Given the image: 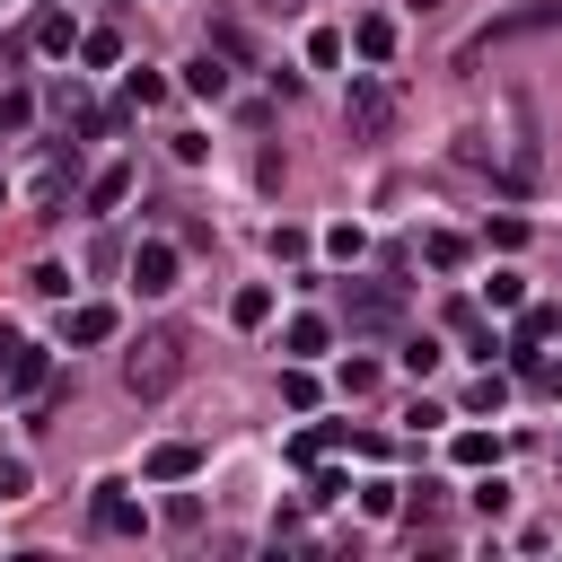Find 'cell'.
<instances>
[{
    "instance_id": "34",
    "label": "cell",
    "mask_w": 562,
    "mask_h": 562,
    "mask_svg": "<svg viewBox=\"0 0 562 562\" xmlns=\"http://www.w3.org/2000/svg\"><path fill=\"white\" fill-rule=\"evenodd\" d=\"M474 509H483V518H501V509H509V483H501V474H483V483H474Z\"/></svg>"
},
{
    "instance_id": "7",
    "label": "cell",
    "mask_w": 562,
    "mask_h": 562,
    "mask_svg": "<svg viewBox=\"0 0 562 562\" xmlns=\"http://www.w3.org/2000/svg\"><path fill=\"white\" fill-rule=\"evenodd\" d=\"M536 26H562V0H536V9H501L474 44H465V61H483L492 44H509V35H536Z\"/></svg>"
},
{
    "instance_id": "10",
    "label": "cell",
    "mask_w": 562,
    "mask_h": 562,
    "mask_svg": "<svg viewBox=\"0 0 562 562\" xmlns=\"http://www.w3.org/2000/svg\"><path fill=\"white\" fill-rule=\"evenodd\" d=\"M70 184H79V149H61V140H53V149H44V167H35V176H26V193H35V202H44V211H53V202H61V193H70Z\"/></svg>"
},
{
    "instance_id": "12",
    "label": "cell",
    "mask_w": 562,
    "mask_h": 562,
    "mask_svg": "<svg viewBox=\"0 0 562 562\" xmlns=\"http://www.w3.org/2000/svg\"><path fill=\"white\" fill-rule=\"evenodd\" d=\"M351 53L360 61H395V18H351Z\"/></svg>"
},
{
    "instance_id": "40",
    "label": "cell",
    "mask_w": 562,
    "mask_h": 562,
    "mask_svg": "<svg viewBox=\"0 0 562 562\" xmlns=\"http://www.w3.org/2000/svg\"><path fill=\"white\" fill-rule=\"evenodd\" d=\"M553 334H562V325H553Z\"/></svg>"
},
{
    "instance_id": "20",
    "label": "cell",
    "mask_w": 562,
    "mask_h": 562,
    "mask_svg": "<svg viewBox=\"0 0 562 562\" xmlns=\"http://www.w3.org/2000/svg\"><path fill=\"white\" fill-rule=\"evenodd\" d=\"M422 255H430L439 272H457V263H465V237H457V228H430V237H422Z\"/></svg>"
},
{
    "instance_id": "26",
    "label": "cell",
    "mask_w": 562,
    "mask_h": 562,
    "mask_svg": "<svg viewBox=\"0 0 562 562\" xmlns=\"http://www.w3.org/2000/svg\"><path fill=\"white\" fill-rule=\"evenodd\" d=\"M281 404H290V413H316V378H307V369H281Z\"/></svg>"
},
{
    "instance_id": "35",
    "label": "cell",
    "mask_w": 562,
    "mask_h": 562,
    "mask_svg": "<svg viewBox=\"0 0 562 562\" xmlns=\"http://www.w3.org/2000/svg\"><path fill=\"white\" fill-rule=\"evenodd\" d=\"M26 281H35V290H44V299H70V272H61V263H35V272H26Z\"/></svg>"
},
{
    "instance_id": "5",
    "label": "cell",
    "mask_w": 562,
    "mask_h": 562,
    "mask_svg": "<svg viewBox=\"0 0 562 562\" xmlns=\"http://www.w3.org/2000/svg\"><path fill=\"white\" fill-rule=\"evenodd\" d=\"M176 272H184V255H176L167 237H140V246H132V290H140V299H167Z\"/></svg>"
},
{
    "instance_id": "25",
    "label": "cell",
    "mask_w": 562,
    "mask_h": 562,
    "mask_svg": "<svg viewBox=\"0 0 562 562\" xmlns=\"http://www.w3.org/2000/svg\"><path fill=\"white\" fill-rule=\"evenodd\" d=\"M325 255H334V263H360V255H369V237L342 220V228H325Z\"/></svg>"
},
{
    "instance_id": "32",
    "label": "cell",
    "mask_w": 562,
    "mask_h": 562,
    "mask_svg": "<svg viewBox=\"0 0 562 562\" xmlns=\"http://www.w3.org/2000/svg\"><path fill=\"white\" fill-rule=\"evenodd\" d=\"M483 237H492V246H501V255H509V246H527V220H518V211H501V220H492V228H483Z\"/></svg>"
},
{
    "instance_id": "33",
    "label": "cell",
    "mask_w": 562,
    "mask_h": 562,
    "mask_svg": "<svg viewBox=\"0 0 562 562\" xmlns=\"http://www.w3.org/2000/svg\"><path fill=\"white\" fill-rule=\"evenodd\" d=\"M299 255H307V228L281 220V228H272V263H299Z\"/></svg>"
},
{
    "instance_id": "4",
    "label": "cell",
    "mask_w": 562,
    "mask_h": 562,
    "mask_svg": "<svg viewBox=\"0 0 562 562\" xmlns=\"http://www.w3.org/2000/svg\"><path fill=\"white\" fill-rule=\"evenodd\" d=\"M53 386V351L44 342H0V395H44Z\"/></svg>"
},
{
    "instance_id": "19",
    "label": "cell",
    "mask_w": 562,
    "mask_h": 562,
    "mask_svg": "<svg viewBox=\"0 0 562 562\" xmlns=\"http://www.w3.org/2000/svg\"><path fill=\"white\" fill-rule=\"evenodd\" d=\"M79 61H88V70H114V61H123V35H114V26L79 35Z\"/></svg>"
},
{
    "instance_id": "13",
    "label": "cell",
    "mask_w": 562,
    "mask_h": 562,
    "mask_svg": "<svg viewBox=\"0 0 562 562\" xmlns=\"http://www.w3.org/2000/svg\"><path fill=\"white\" fill-rule=\"evenodd\" d=\"M184 88L220 105V97H228V53H193V61H184Z\"/></svg>"
},
{
    "instance_id": "23",
    "label": "cell",
    "mask_w": 562,
    "mask_h": 562,
    "mask_svg": "<svg viewBox=\"0 0 562 562\" xmlns=\"http://www.w3.org/2000/svg\"><path fill=\"white\" fill-rule=\"evenodd\" d=\"M123 105H167V79H158V70H132V79H123Z\"/></svg>"
},
{
    "instance_id": "39",
    "label": "cell",
    "mask_w": 562,
    "mask_h": 562,
    "mask_svg": "<svg viewBox=\"0 0 562 562\" xmlns=\"http://www.w3.org/2000/svg\"><path fill=\"white\" fill-rule=\"evenodd\" d=\"M0 202H9V184H0Z\"/></svg>"
},
{
    "instance_id": "21",
    "label": "cell",
    "mask_w": 562,
    "mask_h": 562,
    "mask_svg": "<svg viewBox=\"0 0 562 562\" xmlns=\"http://www.w3.org/2000/svg\"><path fill=\"white\" fill-rule=\"evenodd\" d=\"M448 334H457V342H474V351H492V334H483V307H465V299L448 307Z\"/></svg>"
},
{
    "instance_id": "27",
    "label": "cell",
    "mask_w": 562,
    "mask_h": 562,
    "mask_svg": "<svg viewBox=\"0 0 562 562\" xmlns=\"http://www.w3.org/2000/svg\"><path fill=\"white\" fill-rule=\"evenodd\" d=\"M492 307L518 316V307H527V281H518V272H492Z\"/></svg>"
},
{
    "instance_id": "15",
    "label": "cell",
    "mask_w": 562,
    "mask_h": 562,
    "mask_svg": "<svg viewBox=\"0 0 562 562\" xmlns=\"http://www.w3.org/2000/svg\"><path fill=\"white\" fill-rule=\"evenodd\" d=\"M70 44H79L70 9H35V53H70Z\"/></svg>"
},
{
    "instance_id": "6",
    "label": "cell",
    "mask_w": 562,
    "mask_h": 562,
    "mask_svg": "<svg viewBox=\"0 0 562 562\" xmlns=\"http://www.w3.org/2000/svg\"><path fill=\"white\" fill-rule=\"evenodd\" d=\"M88 527H97V536H140V527H149V509L132 501V483H97V501H88Z\"/></svg>"
},
{
    "instance_id": "16",
    "label": "cell",
    "mask_w": 562,
    "mask_h": 562,
    "mask_svg": "<svg viewBox=\"0 0 562 562\" xmlns=\"http://www.w3.org/2000/svg\"><path fill=\"white\" fill-rule=\"evenodd\" d=\"M448 457H457L465 474H483V465L501 457V439H492V430H457V439H448Z\"/></svg>"
},
{
    "instance_id": "28",
    "label": "cell",
    "mask_w": 562,
    "mask_h": 562,
    "mask_svg": "<svg viewBox=\"0 0 562 562\" xmlns=\"http://www.w3.org/2000/svg\"><path fill=\"white\" fill-rule=\"evenodd\" d=\"M439 360H448V351H439V342H430V334H413V342H404V369H413V378H430V369H439Z\"/></svg>"
},
{
    "instance_id": "8",
    "label": "cell",
    "mask_w": 562,
    "mask_h": 562,
    "mask_svg": "<svg viewBox=\"0 0 562 562\" xmlns=\"http://www.w3.org/2000/svg\"><path fill=\"white\" fill-rule=\"evenodd\" d=\"M132 184H140V176H132V158H105V167L88 176V193H79V202H88V220L123 211V202H132Z\"/></svg>"
},
{
    "instance_id": "18",
    "label": "cell",
    "mask_w": 562,
    "mask_h": 562,
    "mask_svg": "<svg viewBox=\"0 0 562 562\" xmlns=\"http://www.w3.org/2000/svg\"><path fill=\"white\" fill-rule=\"evenodd\" d=\"M342 439H351L342 422H316V430H299V439H290V457H299V465H316V457H325V448H342Z\"/></svg>"
},
{
    "instance_id": "2",
    "label": "cell",
    "mask_w": 562,
    "mask_h": 562,
    "mask_svg": "<svg viewBox=\"0 0 562 562\" xmlns=\"http://www.w3.org/2000/svg\"><path fill=\"white\" fill-rule=\"evenodd\" d=\"M342 325L351 334H395L404 325V290L395 281H342Z\"/></svg>"
},
{
    "instance_id": "30",
    "label": "cell",
    "mask_w": 562,
    "mask_h": 562,
    "mask_svg": "<svg viewBox=\"0 0 562 562\" xmlns=\"http://www.w3.org/2000/svg\"><path fill=\"white\" fill-rule=\"evenodd\" d=\"M35 492V474H26V457H0V501H26Z\"/></svg>"
},
{
    "instance_id": "17",
    "label": "cell",
    "mask_w": 562,
    "mask_h": 562,
    "mask_svg": "<svg viewBox=\"0 0 562 562\" xmlns=\"http://www.w3.org/2000/svg\"><path fill=\"white\" fill-rule=\"evenodd\" d=\"M263 316H272V290H263V281H246V290L228 299V325H246V334H255Z\"/></svg>"
},
{
    "instance_id": "14",
    "label": "cell",
    "mask_w": 562,
    "mask_h": 562,
    "mask_svg": "<svg viewBox=\"0 0 562 562\" xmlns=\"http://www.w3.org/2000/svg\"><path fill=\"white\" fill-rule=\"evenodd\" d=\"M325 342H334V325H325V316H290V325H281V351H290V360H316Z\"/></svg>"
},
{
    "instance_id": "22",
    "label": "cell",
    "mask_w": 562,
    "mask_h": 562,
    "mask_svg": "<svg viewBox=\"0 0 562 562\" xmlns=\"http://www.w3.org/2000/svg\"><path fill=\"white\" fill-rule=\"evenodd\" d=\"M518 378H527L536 395H562V360H536V351H518Z\"/></svg>"
},
{
    "instance_id": "29",
    "label": "cell",
    "mask_w": 562,
    "mask_h": 562,
    "mask_svg": "<svg viewBox=\"0 0 562 562\" xmlns=\"http://www.w3.org/2000/svg\"><path fill=\"white\" fill-rule=\"evenodd\" d=\"M501 395H509V378H501V369H483V378H474V386H465V404H474V413H492V404H501Z\"/></svg>"
},
{
    "instance_id": "36",
    "label": "cell",
    "mask_w": 562,
    "mask_h": 562,
    "mask_svg": "<svg viewBox=\"0 0 562 562\" xmlns=\"http://www.w3.org/2000/svg\"><path fill=\"white\" fill-rule=\"evenodd\" d=\"M378 386V360H342V395H369Z\"/></svg>"
},
{
    "instance_id": "37",
    "label": "cell",
    "mask_w": 562,
    "mask_h": 562,
    "mask_svg": "<svg viewBox=\"0 0 562 562\" xmlns=\"http://www.w3.org/2000/svg\"><path fill=\"white\" fill-rule=\"evenodd\" d=\"M395 501H404L395 483H369V492H360V509H369V518H395Z\"/></svg>"
},
{
    "instance_id": "38",
    "label": "cell",
    "mask_w": 562,
    "mask_h": 562,
    "mask_svg": "<svg viewBox=\"0 0 562 562\" xmlns=\"http://www.w3.org/2000/svg\"><path fill=\"white\" fill-rule=\"evenodd\" d=\"M167 527H176V536H184V527H202V501H193V492H176V501H167Z\"/></svg>"
},
{
    "instance_id": "31",
    "label": "cell",
    "mask_w": 562,
    "mask_h": 562,
    "mask_svg": "<svg viewBox=\"0 0 562 562\" xmlns=\"http://www.w3.org/2000/svg\"><path fill=\"white\" fill-rule=\"evenodd\" d=\"M307 61H316V70H334V61H342V35H334V26H316V35H307Z\"/></svg>"
},
{
    "instance_id": "24",
    "label": "cell",
    "mask_w": 562,
    "mask_h": 562,
    "mask_svg": "<svg viewBox=\"0 0 562 562\" xmlns=\"http://www.w3.org/2000/svg\"><path fill=\"white\" fill-rule=\"evenodd\" d=\"M35 123V97L26 88H0V132H26Z\"/></svg>"
},
{
    "instance_id": "3",
    "label": "cell",
    "mask_w": 562,
    "mask_h": 562,
    "mask_svg": "<svg viewBox=\"0 0 562 562\" xmlns=\"http://www.w3.org/2000/svg\"><path fill=\"white\" fill-rule=\"evenodd\" d=\"M342 123H351L360 140H386V132H395V88H386L378 70H360V79L342 88Z\"/></svg>"
},
{
    "instance_id": "11",
    "label": "cell",
    "mask_w": 562,
    "mask_h": 562,
    "mask_svg": "<svg viewBox=\"0 0 562 562\" xmlns=\"http://www.w3.org/2000/svg\"><path fill=\"white\" fill-rule=\"evenodd\" d=\"M193 465H202V448H193V439H158V448H149V465H140V474H149V483H184V474H193Z\"/></svg>"
},
{
    "instance_id": "9",
    "label": "cell",
    "mask_w": 562,
    "mask_h": 562,
    "mask_svg": "<svg viewBox=\"0 0 562 562\" xmlns=\"http://www.w3.org/2000/svg\"><path fill=\"white\" fill-rule=\"evenodd\" d=\"M114 325H123V316H114L105 299H79V307L61 316V342H70V351H97V342H114Z\"/></svg>"
},
{
    "instance_id": "1",
    "label": "cell",
    "mask_w": 562,
    "mask_h": 562,
    "mask_svg": "<svg viewBox=\"0 0 562 562\" xmlns=\"http://www.w3.org/2000/svg\"><path fill=\"white\" fill-rule=\"evenodd\" d=\"M184 369H193L184 334H140V342L123 351V395L158 404V395H176V386H184Z\"/></svg>"
}]
</instances>
